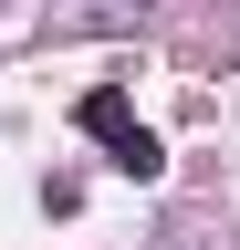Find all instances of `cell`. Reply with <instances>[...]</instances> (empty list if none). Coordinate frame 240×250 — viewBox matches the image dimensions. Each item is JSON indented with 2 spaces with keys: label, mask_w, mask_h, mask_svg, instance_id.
<instances>
[{
  "label": "cell",
  "mask_w": 240,
  "mask_h": 250,
  "mask_svg": "<svg viewBox=\"0 0 240 250\" xmlns=\"http://www.w3.org/2000/svg\"><path fill=\"white\" fill-rule=\"evenodd\" d=\"M73 125H84V136H94V146H115V136H126V125H136V104H126V83H94V94H84V104H73Z\"/></svg>",
  "instance_id": "obj_1"
},
{
  "label": "cell",
  "mask_w": 240,
  "mask_h": 250,
  "mask_svg": "<svg viewBox=\"0 0 240 250\" xmlns=\"http://www.w3.org/2000/svg\"><path fill=\"white\" fill-rule=\"evenodd\" d=\"M105 156H115V177H157V167H167V156H157V136H146V125H126V136H115Z\"/></svg>",
  "instance_id": "obj_2"
}]
</instances>
